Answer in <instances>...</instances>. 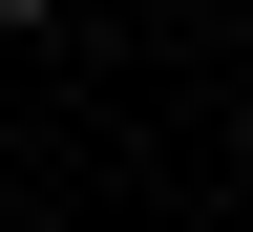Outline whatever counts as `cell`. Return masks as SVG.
<instances>
[{
    "instance_id": "1",
    "label": "cell",
    "mask_w": 253,
    "mask_h": 232,
    "mask_svg": "<svg viewBox=\"0 0 253 232\" xmlns=\"http://www.w3.org/2000/svg\"><path fill=\"white\" fill-rule=\"evenodd\" d=\"M0 21H21V43H42V21H84V0H0Z\"/></svg>"
}]
</instances>
